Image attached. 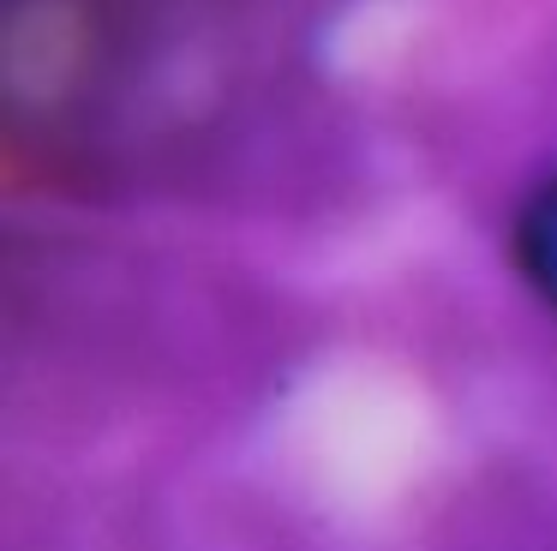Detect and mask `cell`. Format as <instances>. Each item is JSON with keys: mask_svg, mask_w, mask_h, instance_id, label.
<instances>
[{"mask_svg": "<svg viewBox=\"0 0 557 551\" xmlns=\"http://www.w3.org/2000/svg\"><path fill=\"white\" fill-rule=\"evenodd\" d=\"M509 246H516L521 282H528L533 294H540L545 306L557 311V180H545V186L533 192L528 204H521Z\"/></svg>", "mask_w": 557, "mask_h": 551, "instance_id": "cell-1", "label": "cell"}]
</instances>
